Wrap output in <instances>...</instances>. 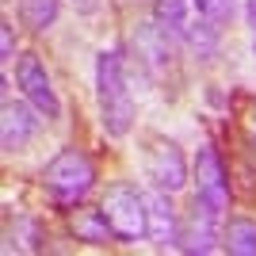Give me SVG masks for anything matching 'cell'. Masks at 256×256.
<instances>
[{
    "label": "cell",
    "mask_w": 256,
    "mask_h": 256,
    "mask_svg": "<svg viewBox=\"0 0 256 256\" xmlns=\"http://www.w3.org/2000/svg\"><path fill=\"white\" fill-rule=\"evenodd\" d=\"M96 100H100V122H104L107 138H126L134 130V96L126 88L122 50H100V58H96Z\"/></svg>",
    "instance_id": "obj_1"
},
{
    "label": "cell",
    "mask_w": 256,
    "mask_h": 256,
    "mask_svg": "<svg viewBox=\"0 0 256 256\" xmlns=\"http://www.w3.org/2000/svg\"><path fill=\"white\" fill-rule=\"evenodd\" d=\"M92 184H96V164L88 157L84 150H76V146H65L50 157V164L42 168V188L50 192V199L58 206H76L92 192Z\"/></svg>",
    "instance_id": "obj_2"
},
{
    "label": "cell",
    "mask_w": 256,
    "mask_h": 256,
    "mask_svg": "<svg viewBox=\"0 0 256 256\" xmlns=\"http://www.w3.org/2000/svg\"><path fill=\"white\" fill-rule=\"evenodd\" d=\"M100 206H104L111 230H115V241H138V237L150 234V218H146V195H142L134 184H126V180L111 184Z\"/></svg>",
    "instance_id": "obj_3"
},
{
    "label": "cell",
    "mask_w": 256,
    "mask_h": 256,
    "mask_svg": "<svg viewBox=\"0 0 256 256\" xmlns=\"http://www.w3.org/2000/svg\"><path fill=\"white\" fill-rule=\"evenodd\" d=\"M146 176L153 180V188L160 192H180L188 184V160L176 142H168L164 134H146Z\"/></svg>",
    "instance_id": "obj_4"
},
{
    "label": "cell",
    "mask_w": 256,
    "mask_h": 256,
    "mask_svg": "<svg viewBox=\"0 0 256 256\" xmlns=\"http://www.w3.org/2000/svg\"><path fill=\"white\" fill-rule=\"evenodd\" d=\"M16 84H20L23 100H31V104L42 111L46 122L62 118V104H58V92H54L50 73H46L42 58H38L34 50H23L20 58H16Z\"/></svg>",
    "instance_id": "obj_5"
},
{
    "label": "cell",
    "mask_w": 256,
    "mask_h": 256,
    "mask_svg": "<svg viewBox=\"0 0 256 256\" xmlns=\"http://www.w3.org/2000/svg\"><path fill=\"white\" fill-rule=\"evenodd\" d=\"M195 199H203L206 206L222 214L230 206V172L214 146H199V153H195Z\"/></svg>",
    "instance_id": "obj_6"
},
{
    "label": "cell",
    "mask_w": 256,
    "mask_h": 256,
    "mask_svg": "<svg viewBox=\"0 0 256 256\" xmlns=\"http://www.w3.org/2000/svg\"><path fill=\"white\" fill-rule=\"evenodd\" d=\"M218 241H222V210H214L203 199H195L188 218H184V226H180V252L206 256L218 248Z\"/></svg>",
    "instance_id": "obj_7"
},
{
    "label": "cell",
    "mask_w": 256,
    "mask_h": 256,
    "mask_svg": "<svg viewBox=\"0 0 256 256\" xmlns=\"http://www.w3.org/2000/svg\"><path fill=\"white\" fill-rule=\"evenodd\" d=\"M168 34L157 20H138L134 27H130V50H134V58L142 62V69L146 73H164L172 65V42Z\"/></svg>",
    "instance_id": "obj_8"
},
{
    "label": "cell",
    "mask_w": 256,
    "mask_h": 256,
    "mask_svg": "<svg viewBox=\"0 0 256 256\" xmlns=\"http://www.w3.org/2000/svg\"><path fill=\"white\" fill-rule=\"evenodd\" d=\"M42 111L27 100V104H20V100H4V107H0V146H4V153H20L27 142L38 134V126H42Z\"/></svg>",
    "instance_id": "obj_9"
},
{
    "label": "cell",
    "mask_w": 256,
    "mask_h": 256,
    "mask_svg": "<svg viewBox=\"0 0 256 256\" xmlns=\"http://www.w3.org/2000/svg\"><path fill=\"white\" fill-rule=\"evenodd\" d=\"M146 218H150V241L160 248H180V210L172 206V192H150L146 195Z\"/></svg>",
    "instance_id": "obj_10"
},
{
    "label": "cell",
    "mask_w": 256,
    "mask_h": 256,
    "mask_svg": "<svg viewBox=\"0 0 256 256\" xmlns=\"http://www.w3.org/2000/svg\"><path fill=\"white\" fill-rule=\"evenodd\" d=\"M69 234L76 241H84V245H107V241H115V230L107 222L104 206H73L69 210Z\"/></svg>",
    "instance_id": "obj_11"
},
{
    "label": "cell",
    "mask_w": 256,
    "mask_h": 256,
    "mask_svg": "<svg viewBox=\"0 0 256 256\" xmlns=\"http://www.w3.org/2000/svg\"><path fill=\"white\" fill-rule=\"evenodd\" d=\"M222 245L234 256H256V222L252 218H230L222 226Z\"/></svg>",
    "instance_id": "obj_12"
},
{
    "label": "cell",
    "mask_w": 256,
    "mask_h": 256,
    "mask_svg": "<svg viewBox=\"0 0 256 256\" xmlns=\"http://www.w3.org/2000/svg\"><path fill=\"white\" fill-rule=\"evenodd\" d=\"M58 16H62V0H20V23L34 34L50 31Z\"/></svg>",
    "instance_id": "obj_13"
},
{
    "label": "cell",
    "mask_w": 256,
    "mask_h": 256,
    "mask_svg": "<svg viewBox=\"0 0 256 256\" xmlns=\"http://www.w3.org/2000/svg\"><path fill=\"white\" fill-rule=\"evenodd\" d=\"M184 42L188 50L199 58V62H210L214 54H218V27L214 23H195V27H184Z\"/></svg>",
    "instance_id": "obj_14"
},
{
    "label": "cell",
    "mask_w": 256,
    "mask_h": 256,
    "mask_svg": "<svg viewBox=\"0 0 256 256\" xmlns=\"http://www.w3.org/2000/svg\"><path fill=\"white\" fill-rule=\"evenodd\" d=\"M188 4L192 0H153V20L172 34H184L188 27Z\"/></svg>",
    "instance_id": "obj_15"
},
{
    "label": "cell",
    "mask_w": 256,
    "mask_h": 256,
    "mask_svg": "<svg viewBox=\"0 0 256 256\" xmlns=\"http://www.w3.org/2000/svg\"><path fill=\"white\" fill-rule=\"evenodd\" d=\"M192 8L199 12V20L214 23V27H222V23H230V20H234L237 0H192Z\"/></svg>",
    "instance_id": "obj_16"
},
{
    "label": "cell",
    "mask_w": 256,
    "mask_h": 256,
    "mask_svg": "<svg viewBox=\"0 0 256 256\" xmlns=\"http://www.w3.org/2000/svg\"><path fill=\"white\" fill-rule=\"evenodd\" d=\"M16 58V27L8 20L0 23V62H12Z\"/></svg>",
    "instance_id": "obj_17"
},
{
    "label": "cell",
    "mask_w": 256,
    "mask_h": 256,
    "mask_svg": "<svg viewBox=\"0 0 256 256\" xmlns=\"http://www.w3.org/2000/svg\"><path fill=\"white\" fill-rule=\"evenodd\" d=\"M245 20H248V27L256 31V0H245Z\"/></svg>",
    "instance_id": "obj_18"
},
{
    "label": "cell",
    "mask_w": 256,
    "mask_h": 256,
    "mask_svg": "<svg viewBox=\"0 0 256 256\" xmlns=\"http://www.w3.org/2000/svg\"><path fill=\"white\" fill-rule=\"evenodd\" d=\"M76 8H80V12H92V8H96V0H76Z\"/></svg>",
    "instance_id": "obj_19"
},
{
    "label": "cell",
    "mask_w": 256,
    "mask_h": 256,
    "mask_svg": "<svg viewBox=\"0 0 256 256\" xmlns=\"http://www.w3.org/2000/svg\"><path fill=\"white\" fill-rule=\"evenodd\" d=\"M252 130H256V104H252Z\"/></svg>",
    "instance_id": "obj_20"
},
{
    "label": "cell",
    "mask_w": 256,
    "mask_h": 256,
    "mask_svg": "<svg viewBox=\"0 0 256 256\" xmlns=\"http://www.w3.org/2000/svg\"><path fill=\"white\" fill-rule=\"evenodd\" d=\"M252 54H256V34H252Z\"/></svg>",
    "instance_id": "obj_21"
}]
</instances>
